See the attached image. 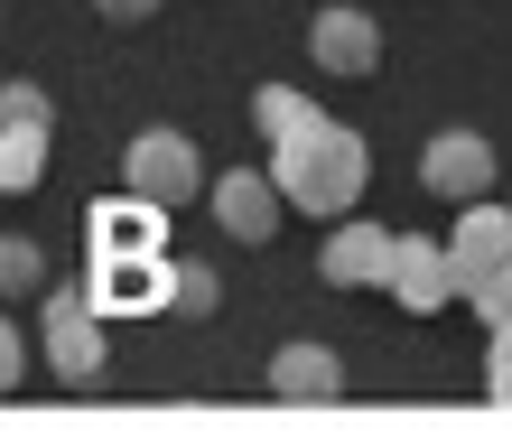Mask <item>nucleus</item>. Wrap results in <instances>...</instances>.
I'll use <instances>...</instances> for the list:
<instances>
[{
	"instance_id": "1",
	"label": "nucleus",
	"mask_w": 512,
	"mask_h": 447,
	"mask_svg": "<svg viewBox=\"0 0 512 447\" xmlns=\"http://www.w3.org/2000/svg\"><path fill=\"white\" fill-rule=\"evenodd\" d=\"M270 187H280L289 215H354L373 187V140L364 131H345L336 112H326L317 131H298V140H270Z\"/></svg>"
},
{
	"instance_id": "2",
	"label": "nucleus",
	"mask_w": 512,
	"mask_h": 447,
	"mask_svg": "<svg viewBox=\"0 0 512 447\" xmlns=\"http://www.w3.org/2000/svg\"><path fill=\"white\" fill-rule=\"evenodd\" d=\"M38 354H47V373L66 382V392H94L103 364H112V345H103V308L84 289H38Z\"/></svg>"
},
{
	"instance_id": "3",
	"label": "nucleus",
	"mask_w": 512,
	"mask_h": 447,
	"mask_svg": "<svg viewBox=\"0 0 512 447\" xmlns=\"http://www.w3.org/2000/svg\"><path fill=\"white\" fill-rule=\"evenodd\" d=\"M122 187L149 196V205H196L205 196V159H196V140L177 131V122H149L122 140Z\"/></svg>"
},
{
	"instance_id": "4",
	"label": "nucleus",
	"mask_w": 512,
	"mask_h": 447,
	"mask_svg": "<svg viewBox=\"0 0 512 447\" xmlns=\"http://www.w3.org/2000/svg\"><path fill=\"white\" fill-rule=\"evenodd\" d=\"M494 140L475 122H438L429 140H419V187H429L438 205H466V196H494Z\"/></svg>"
},
{
	"instance_id": "5",
	"label": "nucleus",
	"mask_w": 512,
	"mask_h": 447,
	"mask_svg": "<svg viewBox=\"0 0 512 447\" xmlns=\"http://www.w3.org/2000/svg\"><path fill=\"white\" fill-rule=\"evenodd\" d=\"M308 66L336 75V84H364L382 75V19L354 10V0H326V10L308 19Z\"/></svg>"
},
{
	"instance_id": "6",
	"label": "nucleus",
	"mask_w": 512,
	"mask_h": 447,
	"mask_svg": "<svg viewBox=\"0 0 512 447\" xmlns=\"http://www.w3.org/2000/svg\"><path fill=\"white\" fill-rule=\"evenodd\" d=\"M382 289L401 298L410 317H438L447 298H466L457 261H447V233H401V243H391V280H382Z\"/></svg>"
},
{
	"instance_id": "7",
	"label": "nucleus",
	"mask_w": 512,
	"mask_h": 447,
	"mask_svg": "<svg viewBox=\"0 0 512 447\" xmlns=\"http://www.w3.org/2000/svg\"><path fill=\"white\" fill-rule=\"evenodd\" d=\"M391 243H401L391 224H373V215H336V224H326V243H317L326 289H382V280H391Z\"/></svg>"
},
{
	"instance_id": "8",
	"label": "nucleus",
	"mask_w": 512,
	"mask_h": 447,
	"mask_svg": "<svg viewBox=\"0 0 512 447\" xmlns=\"http://www.w3.org/2000/svg\"><path fill=\"white\" fill-rule=\"evenodd\" d=\"M205 205H215V224H224V243H270L280 233V187H270V168H224V177H205Z\"/></svg>"
},
{
	"instance_id": "9",
	"label": "nucleus",
	"mask_w": 512,
	"mask_h": 447,
	"mask_svg": "<svg viewBox=\"0 0 512 447\" xmlns=\"http://www.w3.org/2000/svg\"><path fill=\"white\" fill-rule=\"evenodd\" d=\"M447 261H457V280H466V289H475V280H494L503 261H512V205L466 196L457 215H447Z\"/></svg>"
},
{
	"instance_id": "10",
	"label": "nucleus",
	"mask_w": 512,
	"mask_h": 447,
	"mask_svg": "<svg viewBox=\"0 0 512 447\" xmlns=\"http://www.w3.org/2000/svg\"><path fill=\"white\" fill-rule=\"evenodd\" d=\"M270 401H289V410H326V401H345V364H336V345L289 336L280 354H270Z\"/></svg>"
},
{
	"instance_id": "11",
	"label": "nucleus",
	"mask_w": 512,
	"mask_h": 447,
	"mask_svg": "<svg viewBox=\"0 0 512 447\" xmlns=\"http://www.w3.org/2000/svg\"><path fill=\"white\" fill-rule=\"evenodd\" d=\"M38 177H47V122L0 112V196H28Z\"/></svg>"
},
{
	"instance_id": "12",
	"label": "nucleus",
	"mask_w": 512,
	"mask_h": 447,
	"mask_svg": "<svg viewBox=\"0 0 512 447\" xmlns=\"http://www.w3.org/2000/svg\"><path fill=\"white\" fill-rule=\"evenodd\" d=\"M252 122H261V140H298V131L326 122V103L298 94V84H261V94H252Z\"/></svg>"
},
{
	"instance_id": "13",
	"label": "nucleus",
	"mask_w": 512,
	"mask_h": 447,
	"mask_svg": "<svg viewBox=\"0 0 512 447\" xmlns=\"http://www.w3.org/2000/svg\"><path fill=\"white\" fill-rule=\"evenodd\" d=\"M94 308H168V271L159 261H112L103 289H84Z\"/></svg>"
},
{
	"instance_id": "14",
	"label": "nucleus",
	"mask_w": 512,
	"mask_h": 447,
	"mask_svg": "<svg viewBox=\"0 0 512 447\" xmlns=\"http://www.w3.org/2000/svg\"><path fill=\"white\" fill-rule=\"evenodd\" d=\"M94 215H103V252H140V243H159V215H168V205H149V196H112V205H94Z\"/></svg>"
},
{
	"instance_id": "15",
	"label": "nucleus",
	"mask_w": 512,
	"mask_h": 447,
	"mask_svg": "<svg viewBox=\"0 0 512 447\" xmlns=\"http://www.w3.org/2000/svg\"><path fill=\"white\" fill-rule=\"evenodd\" d=\"M47 289V252L28 233H0V298H38Z\"/></svg>"
},
{
	"instance_id": "16",
	"label": "nucleus",
	"mask_w": 512,
	"mask_h": 447,
	"mask_svg": "<svg viewBox=\"0 0 512 447\" xmlns=\"http://www.w3.org/2000/svg\"><path fill=\"white\" fill-rule=\"evenodd\" d=\"M215 298H224V289H215L205 261H177V271H168V308H177V317H215Z\"/></svg>"
},
{
	"instance_id": "17",
	"label": "nucleus",
	"mask_w": 512,
	"mask_h": 447,
	"mask_svg": "<svg viewBox=\"0 0 512 447\" xmlns=\"http://www.w3.org/2000/svg\"><path fill=\"white\" fill-rule=\"evenodd\" d=\"M466 308L485 317V336H512V261H503L494 280H475V289H466Z\"/></svg>"
},
{
	"instance_id": "18",
	"label": "nucleus",
	"mask_w": 512,
	"mask_h": 447,
	"mask_svg": "<svg viewBox=\"0 0 512 447\" xmlns=\"http://www.w3.org/2000/svg\"><path fill=\"white\" fill-rule=\"evenodd\" d=\"M0 112H19V122H56V112H47V94H38L28 75H10V84H0Z\"/></svg>"
},
{
	"instance_id": "19",
	"label": "nucleus",
	"mask_w": 512,
	"mask_h": 447,
	"mask_svg": "<svg viewBox=\"0 0 512 447\" xmlns=\"http://www.w3.org/2000/svg\"><path fill=\"white\" fill-rule=\"evenodd\" d=\"M485 401L512 410V336H494V354H485Z\"/></svg>"
},
{
	"instance_id": "20",
	"label": "nucleus",
	"mask_w": 512,
	"mask_h": 447,
	"mask_svg": "<svg viewBox=\"0 0 512 447\" xmlns=\"http://www.w3.org/2000/svg\"><path fill=\"white\" fill-rule=\"evenodd\" d=\"M19 382H28V345L10 336V326H0V401H10V392H19Z\"/></svg>"
},
{
	"instance_id": "21",
	"label": "nucleus",
	"mask_w": 512,
	"mask_h": 447,
	"mask_svg": "<svg viewBox=\"0 0 512 447\" xmlns=\"http://www.w3.org/2000/svg\"><path fill=\"white\" fill-rule=\"evenodd\" d=\"M94 10H103L112 28H149V19H159V0H94Z\"/></svg>"
},
{
	"instance_id": "22",
	"label": "nucleus",
	"mask_w": 512,
	"mask_h": 447,
	"mask_svg": "<svg viewBox=\"0 0 512 447\" xmlns=\"http://www.w3.org/2000/svg\"><path fill=\"white\" fill-rule=\"evenodd\" d=\"M503 205H512V196H503Z\"/></svg>"
}]
</instances>
